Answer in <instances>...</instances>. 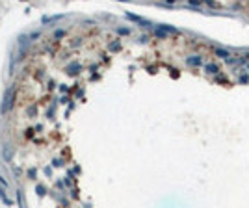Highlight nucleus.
Here are the masks:
<instances>
[{"label": "nucleus", "mask_w": 249, "mask_h": 208, "mask_svg": "<svg viewBox=\"0 0 249 208\" xmlns=\"http://www.w3.org/2000/svg\"><path fill=\"white\" fill-rule=\"evenodd\" d=\"M13 100H15V89H7L4 95V110L10 111L13 108Z\"/></svg>", "instance_id": "1"}, {"label": "nucleus", "mask_w": 249, "mask_h": 208, "mask_svg": "<svg viewBox=\"0 0 249 208\" xmlns=\"http://www.w3.org/2000/svg\"><path fill=\"white\" fill-rule=\"evenodd\" d=\"M128 32H130V30H126V28H119V33H121V36H126Z\"/></svg>", "instance_id": "2"}]
</instances>
